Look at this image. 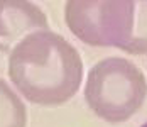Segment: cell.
<instances>
[{
  "instance_id": "obj_6",
  "label": "cell",
  "mask_w": 147,
  "mask_h": 127,
  "mask_svg": "<svg viewBox=\"0 0 147 127\" xmlns=\"http://www.w3.org/2000/svg\"><path fill=\"white\" fill-rule=\"evenodd\" d=\"M123 51L135 56L147 54V2H134V29Z\"/></svg>"
},
{
  "instance_id": "obj_7",
  "label": "cell",
  "mask_w": 147,
  "mask_h": 127,
  "mask_svg": "<svg viewBox=\"0 0 147 127\" xmlns=\"http://www.w3.org/2000/svg\"><path fill=\"white\" fill-rule=\"evenodd\" d=\"M140 127H147V122H146V124H142V126H140Z\"/></svg>"
},
{
  "instance_id": "obj_4",
  "label": "cell",
  "mask_w": 147,
  "mask_h": 127,
  "mask_svg": "<svg viewBox=\"0 0 147 127\" xmlns=\"http://www.w3.org/2000/svg\"><path fill=\"white\" fill-rule=\"evenodd\" d=\"M39 31H49L41 7L26 0H0V53H10L24 37Z\"/></svg>"
},
{
  "instance_id": "obj_5",
  "label": "cell",
  "mask_w": 147,
  "mask_h": 127,
  "mask_svg": "<svg viewBox=\"0 0 147 127\" xmlns=\"http://www.w3.org/2000/svg\"><path fill=\"white\" fill-rule=\"evenodd\" d=\"M27 109L20 97L0 78V127H26Z\"/></svg>"
},
{
  "instance_id": "obj_3",
  "label": "cell",
  "mask_w": 147,
  "mask_h": 127,
  "mask_svg": "<svg viewBox=\"0 0 147 127\" xmlns=\"http://www.w3.org/2000/svg\"><path fill=\"white\" fill-rule=\"evenodd\" d=\"M64 22L88 46L123 51L134 29V2L69 0L64 5Z\"/></svg>"
},
{
  "instance_id": "obj_2",
  "label": "cell",
  "mask_w": 147,
  "mask_h": 127,
  "mask_svg": "<svg viewBox=\"0 0 147 127\" xmlns=\"http://www.w3.org/2000/svg\"><path fill=\"white\" fill-rule=\"evenodd\" d=\"M146 98V76L125 58H105L88 71L85 100L105 122L122 124L129 120L142 109Z\"/></svg>"
},
{
  "instance_id": "obj_1",
  "label": "cell",
  "mask_w": 147,
  "mask_h": 127,
  "mask_svg": "<svg viewBox=\"0 0 147 127\" xmlns=\"http://www.w3.org/2000/svg\"><path fill=\"white\" fill-rule=\"evenodd\" d=\"M9 78L30 103L58 107L80 90L83 61L63 36L39 31L24 37L10 51Z\"/></svg>"
}]
</instances>
